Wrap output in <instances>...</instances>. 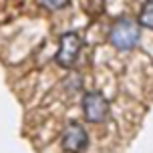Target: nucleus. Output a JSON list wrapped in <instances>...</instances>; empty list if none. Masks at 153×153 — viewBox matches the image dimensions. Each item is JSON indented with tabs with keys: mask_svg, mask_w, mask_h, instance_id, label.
<instances>
[{
	"mask_svg": "<svg viewBox=\"0 0 153 153\" xmlns=\"http://www.w3.org/2000/svg\"><path fill=\"white\" fill-rule=\"evenodd\" d=\"M139 34L141 30H139L137 22H133L129 18H119L109 32V40L119 51H131L139 42Z\"/></svg>",
	"mask_w": 153,
	"mask_h": 153,
	"instance_id": "nucleus-1",
	"label": "nucleus"
},
{
	"mask_svg": "<svg viewBox=\"0 0 153 153\" xmlns=\"http://www.w3.org/2000/svg\"><path fill=\"white\" fill-rule=\"evenodd\" d=\"M83 40L76 32H65L59 40V51H56V62L61 65L62 69H71L76 62V56L81 53Z\"/></svg>",
	"mask_w": 153,
	"mask_h": 153,
	"instance_id": "nucleus-2",
	"label": "nucleus"
},
{
	"mask_svg": "<svg viewBox=\"0 0 153 153\" xmlns=\"http://www.w3.org/2000/svg\"><path fill=\"white\" fill-rule=\"evenodd\" d=\"M61 145L67 153H83L89 145V135L83 129V125L75 121L67 123V127L61 135Z\"/></svg>",
	"mask_w": 153,
	"mask_h": 153,
	"instance_id": "nucleus-3",
	"label": "nucleus"
},
{
	"mask_svg": "<svg viewBox=\"0 0 153 153\" xmlns=\"http://www.w3.org/2000/svg\"><path fill=\"white\" fill-rule=\"evenodd\" d=\"M83 113L89 123H103L109 115V101L99 91H91L83 97Z\"/></svg>",
	"mask_w": 153,
	"mask_h": 153,
	"instance_id": "nucleus-4",
	"label": "nucleus"
},
{
	"mask_svg": "<svg viewBox=\"0 0 153 153\" xmlns=\"http://www.w3.org/2000/svg\"><path fill=\"white\" fill-rule=\"evenodd\" d=\"M139 24L147 26L153 30V0H147L145 6L141 8V14H139Z\"/></svg>",
	"mask_w": 153,
	"mask_h": 153,
	"instance_id": "nucleus-5",
	"label": "nucleus"
},
{
	"mask_svg": "<svg viewBox=\"0 0 153 153\" xmlns=\"http://www.w3.org/2000/svg\"><path fill=\"white\" fill-rule=\"evenodd\" d=\"M71 0H42V4L51 10H59V8H65Z\"/></svg>",
	"mask_w": 153,
	"mask_h": 153,
	"instance_id": "nucleus-6",
	"label": "nucleus"
}]
</instances>
